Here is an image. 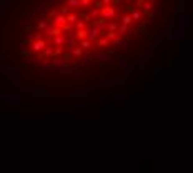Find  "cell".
Wrapping results in <instances>:
<instances>
[{"instance_id":"cell-1","label":"cell","mask_w":193,"mask_h":173,"mask_svg":"<svg viewBox=\"0 0 193 173\" xmlns=\"http://www.w3.org/2000/svg\"><path fill=\"white\" fill-rule=\"evenodd\" d=\"M100 18H103L105 22L110 20V22H113L115 18H117V10H115V7H102L100 8Z\"/></svg>"},{"instance_id":"cell-2","label":"cell","mask_w":193,"mask_h":173,"mask_svg":"<svg viewBox=\"0 0 193 173\" xmlns=\"http://www.w3.org/2000/svg\"><path fill=\"white\" fill-rule=\"evenodd\" d=\"M95 62V54H92V55H88V57H82L80 58V62H78V68L80 70H92L93 67H92V63Z\"/></svg>"},{"instance_id":"cell-3","label":"cell","mask_w":193,"mask_h":173,"mask_svg":"<svg viewBox=\"0 0 193 173\" xmlns=\"http://www.w3.org/2000/svg\"><path fill=\"white\" fill-rule=\"evenodd\" d=\"M95 60H98L100 63H110L113 60V55L107 50H96L95 52Z\"/></svg>"},{"instance_id":"cell-4","label":"cell","mask_w":193,"mask_h":173,"mask_svg":"<svg viewBox=\"0 0 193 173\" xmlns=\"http://www.w3.org/2000/svg\"><path fill=\"white\" fill-rule=\"evenodd\" d=\"M48 45L47 40H38V42H28V50L33 54H42L43 49Z\"/></svg>"},{"instance_id":"cell-5","label":"cell","mask_w":193,"mask_h":173,"mask_svg":"<svg viewBox=\"0 0 193 173\" xmlns=\"http://www.w3.org/2000/svg\"><path fill=\"white\" fill-rule=\"evenodd\" d=\"M0 72H2L5 77H13V78H18L22 70L18 68V67H0Z\"/></svg>"},{"instance_id":"cell-6","label":"cell","mask_w":193,"mask_h":173,"mask_svg":"<svg viewBox=\"0 0 193 173\" xmlns=\"http://www.w3.org/2000/svg\"><path fill=\"white\" fill-rule=\"evenodd\" d=\"M108 45H110V40L107 38L105 33H100V37L96 38V42L93 43V47L96 50H105V47H108Z\"/></svg>"},{"instance_id":"cell-7","label":"cell","mask_w":193,"mask_h":173,"mask_svg":"<svg viewBox=\"0 0 193 173\" xmlns=\"http://www.w3.org/2000/svg\"><path fill=\"white\" fill-rule=\"evenodd\" d=\"M115 68H127V65L130 63V60L127 57H113V60L110 62Z\"/></svg>"},{"instance_id":"cell-8","label":"cell","mask_w":193,"mask_h":173,"mask_svg":"<svg viewBox=\"0 0 193 173\" xmlns=\"http://www.w3.org/2000/svg\"><path fill=\"white\" fill-rule=\"evenodd\" d=\"M100 37V30H98V28H96V27H93V25H90V28H88V30H87V40H88L90 43H95L96 42V38H98Z\"/></svg>"},{"instance_id":"cell-9","label":"cell","mask_w":193,"mask_h":173,"mask_svg":"<svg viewBox=\"0 0 193 173\" xmlns=\"http://www.w3.org/2000/svg\"><path fill=\"white\" fill-rule=\"evenodd\" d=\"M130 17H132V20L133 23L135 22H140V20H143L145 18V12L142 10V8H130Z\"/></svg>"},{"instance_id":"cell-10","label":"cell","mask_w":193,"mask_h":173,"mask_svg":"<svg viewBox=\"0 0 193 173\" xmlns=\"http://www.w3.org/2000/svg\"><path fill=\"white\" fill-rule=\"evenodd\" d=\"M67 23V20H65V15H62V13H57V15L52 18V25H54L55 28H62Z\"/></svg>"},{"instance_id":"cell-11","label":"cell","mask_w":193,"mask_h":173,"mask_svg":"<svg viewBox=\"0 0 193 173\" xmlns=\"http://www.w3.org/2000/svg\"><path fill=\"white\" fill-rule=\"evenodd\" d=\"M52 25V18H42V20H38L37 22V25H35V28H37V32H43L45 28H48Z\"/></svg>"},{"instance_id":"cell-12","label":"cell","mask_w":193,"mask_h":173,"mask_svg":"<svg viewBox=\"0 0 193 173\" xmlns=\"http://www.w3.org/2000/svg\"><path fill=\"white\" fill-rule=\"evenodd\" d=\"M47 43H48V45H52V47H64V43H65V35L62 33V35H59V37H54V38H50Z\"/></svg>"},{"instance_id":"cell-13","label":"cell","mask_w":193,"mask_h":173,"mask_svg":"<svg viewBox=\"0 0 193 173\" xmlns=\"http://www.w3.org/2000/svg\"><path fill=\"white\" fill-rule=\"evenodd\" d=\"M65 20H67V23H72V25H75V23L80 20V15H78L77 12H70L68 15H65Z\"/></svg>"},{"instance_id":"cell-14","label":"cell","mask_w":193,"mask_h":173,"mask_svg":"<svg viewBox=\"0 0 193 173\" xmlns=\"http://www.w3.org/2000/svg\"><path fill=\"white\" fill-rule=\"evenodd\" d=\"M132 23H133V20H132V17H130V13H123L122 18L118 20V25H125V27H130Z\"/></svg>"},{"instance_id":"cell-15","label":"cell","mask_w":193,"mask_h":173,"mask_svg":"<svg viewBox=\"0 0 193 173\" xmlns=\"http://www.w3.org/2000/svg\"><path fill=\"white\" fill-rule=\"evenodd\" d=\"M142 10L150 15V13L153 12V2H150V0H143L142 2Z\"/></svg>"},{"instance_id":"cell-16","label":"cell","mask_w":193,"mask_h":173,"mask_svg":"<svg viewBox=\"0 0 193 173\" xmlns=\"http://www.w3.org/2000/svg\"><path fill=\"white\" fill-rule=\"evenodd\" d=\"M65 7L68 8V10H78L80 8V0H67Z\"/></svg>"},{"instance_id":"cell-17","label":"cell","mask_w":193,"mask_h":173,"mask_svg":"<svg viewBox=\"0 0 193 173\" xmlns=\"http://www.w3.org/2000/svg\"><path fill=\"white\" fill-rule=\"evenodd\" d=\"M42 57H43V58H54V57H55L54 47H52V45H47L45 49H43V52H42Z\"/></svg>"},{"instance_id":"cell-18","label":"cell","mask_w":193,"mask_h":173,"mask_svg":"<svg viewBox=\"0 0 193 173\" xmlns=\"http://www.w3.org/2000/svg\"><path fill=\"white\" fill-rule=\"evenodd\" d=\"M117 37L120 38H125V37H128V27H125V25H118L117 27Z\"/></svg>"},{"instance_id":"cell-19","label":"cell","mask_w":193,"mask_h":173,"mask_svg":"<svg viewBox=\"0 0 193 173\" xmlns=\"http://www.w3.org/2000/svg\"><path fill=\"white\" fill-rule=\"evenodd\" d=\"M70 57H72V58H73V60H77V58H82V57H83V50H82V49H80V47H78V45H77V47H75V49H73V50H72V54H70Z\"/></svg>"},{"instance_id":"cell-20","label":"cell","mask_w":193,"mask_h":173,"mask_svg":"<svg viewBox=\"0 0 193 173\" xmlns=\"http://www.w3.org/2000/svg\"><path fill=\"white\" fill-rule=\"evenodd\" d=\"M168 38H170V40H181V38H185V33H183V32H177V30H173V32H170Z\"/></svg>"},{"instance_id":"cell-21","label":"cell","mask_w":193,"mask_h":173,"mask_svg":"<svg viewBox=\"0 0 193 173\" xmlns=\"http://www.w3.org/2000/svg\"><path fill=\"white\" fill-rule=\"evenodd\" d=\"M78 47L85 52V50H90L92 47H93V43H90L88 40H87V38H83V40H78Z\"/></svg>"},{"instance_id":"cell-22","label":"cell","mask_w":193,"mask_h":173,"mask_svg":"<svg viewBox=\"0 0 193 173\" xmlns=\"http://www.w3.org/2000/svg\"><path fill=\"white\" fill-rule=\"evenodd\" d=\"M18 54H20V52H25V50H28V40L27 38H20V42H18Z\"/></svg>"},{"instance_id":"cell-23","label":"cell","mask_w":193,"mask_h":173,"mask_svg":"<svg viewBox=\"0 0 193 173\" xmlns=\"http://www.w3.org/2000/svg\"><path fill=\"white\" fill-rule=\"evenodd\" d=\"M113 86H115V82L113 80H102V82H100V88H103V90L113 88Z\"/></svg>"},{"instance_id":"cell-24","label":"cell","mask_w":193,"mask_h":173,"mask_svg":"<svg viewBox=\"0 0 193 173\" xmlns=\"http://www.w3.org/2000/svg\"><path fill=\"white\" fill-rule=\"evenodd\" d=\"M62 65H64V58H62V57H54V58H52V67H54L55 70L60 68Z\"/></svg>"},{"instance_id":"cell-25","label":"cell","mask_w":193,"mask_h":173,"mask_svg":"<svg viewBox=\"0 0 193 173\" xmlns=\"http://www.w3.org/2000/svg\"><path fill=\"white\" fill-rule=\"evenodd\" d=\"M87 12L90 13V18H92V20H96V18H100V10H98V8H93V7H90Z\"/></svg>"},{"instance_id":"cell-26","label":"cell","mask_w":193,"mask_h":173,"mask_svg":"<svg viewBox=\"0 0 193 173\" xmlns=\"http://www.w3.org/2000/svg\"><path fill=\"white\" fill-rule=\"evenodd\" d=\"M110 43H113V45H122V47H127L128 45V40L127 38H120V37H117V38H113Z\"/></svg>"},{"instance_id":"cell-27","label":"cell","mask_w":193,"mask_h":173,"mask_svg":"<svg viewBox=\"0 0 193 173\" xmlns=\"http://www.w3.org/2000/svg\"><path fill=\"white\" fill-rule=\"evenodd\" d=\"M186 25H188V15L185 13V10H181V13H180V27L185 28Z\"/></svg>"},{"instance_id":"cell-28","label":"cell","mask_w":193,"mask_h":173,"mask_svg":"<svg viewBox=\"0 0 193 173\" xmlns=\"http://www.w3.org/2000/svg\"><path fill=\"white\" fill-rule=\"evenodd\" d=\"M32 97L35 98L37 102H45V100H47V93H43V92H42V93H40V92H33Z\"/></svg>"},{"instance_id":"cell-29","label":"cell","mask_w":193,"mask_h":173,"mask_svg":"<svg viewBox=\"0 0 193 173\" xmlns=\"http://www.w3.org/2000/svg\"><path fill=\"white\" fill-rule=\"evenodd\" d=\"M117 27H118L117 20H113V22H107V32H117Z\"/></svg>"},{"instance_id":"cell-30","label":"cell","mask_w":193,"mask_h":173,"mask_svg":"<svg viewBox=\"0 0 193 173\" xmlns=\"http://www.w3.org/2000/svg\"><path fill=\"white\" fill-rule=\"evenodd\" d=\"M165 13H168V15H172L173 12H175V7H173V3H165V7L162 8Z\"/></svg>"},{"instance_id":"cell-31","label":"cell","mask_w":193,"mask_h":173,"mask_svg":"<svg viewBox=\"0 0 193 173\" xmlns=\"http://www.w3.org/2000/svg\"><path fill=\"white\" fill-rule=\"evenodd\" d=\"M54 54H55V57H64L65 55V49L64 47H54Z\"/></svg>"},{"instance_id":"cell-32","label":"cell","mask_w":193,"mask_h":173,"mask_svg":"<svg viewBox=\"0 0 193 173\" xmlns=\"http://www.w3.org/2000/svg\"><path fill=\"white\" fill-rule=\"evenodd\" d=\"M135 72H137V68H135V65H132V63H128L127 65V78H130Z\"/></svg>"},{"instance_id":"cell-33","label":"cell","mask_w":193,"mask_h":173,"mask_svg":"<svg viewBox=\"0 0 193 173\" xmlns=\"http://www.w3.org/2000/svg\"><path fill=\"white\" fill-rule=\"evenodd\" d=\"M163 70H165V67L155 65V68H153V77H155V78H158V75H160V73H162Z\"/></svg>"},{"instance_id":"cell-34","label":"cell","mask_w":193,"mask_h":173,"mask_svg":"<svg viewBox=\"0 0 193 173\" xmlns=\"http://www.w3.org/2000/svg\"><path fill=\"white\" fill-rule=\"evenodd\" d=\"M73 28H75V30H85V22L80 18V20H78V22H77L75 25H73Z\"/></svg>"},{"instance_id":"cell-35","label":"cell","mask_w":193,"mask_h":173,"mask_svg":"<svg viewBox=\"0 0 193 173\" xmlns=\"http://www.w3.org/2000/svg\"><path fill=\"white\" fill-rule=\"evenodd\" d=\"M7 12V0H0V15Z\"/></svg>"},{"instance_id":"cell-36","label":"cell","mask_w":193,"mask_h":173,"mask_svg":"<svg viewBox=\"0 0 193 173\" xmlns=\"http://www.w3.org/2000/svg\"><path fill=\"white\" fill-rule=\"evenodd\" d=\"M40 62H42V67H47V68H48V67H52V58H43V57H42Z\"/></svg>"},{"instance_id":"cell-37","label":"cell","mask_w":193,"mask_h":173,"mask_svg":"<svg viewBox=\"0 0 193 173\" xmlns=\"http://www.w3.org/2000/svg\"><path fill=\"white\" fill-rule=\"evenodd\" d=\"M28 30H30V27H28V23H22V25H20V30H18V32H20V35H23V33H25V32H28Z\"/></svg>"},{"instance_id":"cell-38","label":"cell","mask_w":193,"mask_h":173,"mask_svg":"<svg viewBox=\"0 0 193 173\" xmlns=\"http://www.w3.org/2000/svg\"><path fill=\"white\" fill-rule=\"evenodd\" d=\"M70 30H73V25H72V23H65L64 27H62V32H70Z\"/></svg>"},{"instance_id":"cell-39","label":"cell","mask_w":193,"mask_h":173,"mask_svg":"<svg viewBox=\"0 0 193 173\" xmlns=\"http://www.w3.org/2000/svg\"><path fill=\"white\" fill-rule=\"evenodd\" d=\"M102 2V7H112L113 5V0H100Z\"/></svg>"},{"instance_id":"cell-40","label":"cell","mask_w":193,"mask_h":173,"mask_svg":"<svg viewBox=\"0 0 193 173\" xmlns=\"http://www.w3.org/2000/svg\"><path fill=\"white\" fill-rule=\"evenodd\" d=\"M108 98H110V93H108V92L100 93V102H105V100H108Z\"/></svg>"},{"instance_id":"cell-41","label":"cell","mask_w":193,"mask_h":173,"mask_svg":"<svg viewBox=\"0 0 193 173\" xmlns=\"http://www.w3.org/2000/svg\"><path fill=\"white\" fill-rule=\"evenodd\" d=\"M57 13H59V10H57V8H50V10H48V18H54Z\"/></svg>"},{"instance_id":"cell-42","label":"cell","mask_w":193,"mask_h":173,"mask_svg":"<svg viewBox=\"0 0 193 173\" xmlns=\"http://www.w3.org/2000/svg\"><path fill=\"white\" fill-rule=\"evenodd\" d=\"M77 33H78V40H83L87 37V30H77Z\"/></svg>"},{"instance_id":"cell-43","label":"cell","mask_w":193,"mask_h":173,"mask_svg":"<svg viewBox=\"0 0 193 173\" xmlns=\"http://www.w3.org/2000/svg\"><path fill=\"white\" fill-rule=\"evenodd\" d=\"M115 86H120V88H125V80H118V82H115Z\"/></svg>"},{"instance_id":"cell-44","label":"cell","mask_w":193,"mask_h":173,"mask_svg":"<svg viewBox=\"0 0 193 173\" xmlns=\"http://www.w3.org/2000/svg\"><path fill=\"white\" fill-rule=\"evenodd\" d=\"M113 97L118 98V100H125V98H127V95H125V93H115Z\"/></svg>"},{"instance_id":"cell-45","label":"cell","mask_w":193,"mask_h":173,"mask_svg":"<svg viewBox=\"0 0 193 173\" xmlns=\"http://www.w3.org/2000/svg\"><path fill=\"white\" fill-rule=\"evenodd\" d=\"M43 2H45V3H55L57 0H43Z\"/></svg>"},{"instance_id":"cell-46","label":"cell","mask_w":193,"mask_h":173,"mask_svg":"<svg viewBox=\"0 0 193 173\" xmlns=\"http://www.w3.org/2000/svg\"><path fill=\"white\" fill-rule=\"evenodd\" d=\"M123 2V0H113V5H115V3H122Z\"/></svg>"},{"instance_id":"cell-47","label":"cell","mask_w":193,"mask_h":173,"mask_svg":"<svg viewBox=\"0 0 193 173\" xmlns=\"http://www.w3.org/2000/svg\"><path fill=\"white\" fill-rule=\"evenodd\" d=\"M173 2H175V0H167V3H173Z\"/></svg>"},{"instance_id":"cell-48","label":"cell","mask_w":193,"mask_h":173,"mask_svg":"<svg viewBox=\"0 0 193 173\" xmlns=\"http://www.w3.org/2000/svg\"><path fill=\"white\" fill-rule=\"evenodd\" d=\"M90 2H95V0H90Z\"/></svg>"},{"instance_id":"cell-49","label":"cell","mask_w":193,"mask_h":173,"mask_svg":"<svg viewBox=\"0 0 193 173\" xmlns=\"http://www.w3.org/2000/svg\"><path fill=\"white\" fill-rule=\"evenodd\" d=\"M150 2H155V0H150Z\"/></svg>"}]
</instances>
